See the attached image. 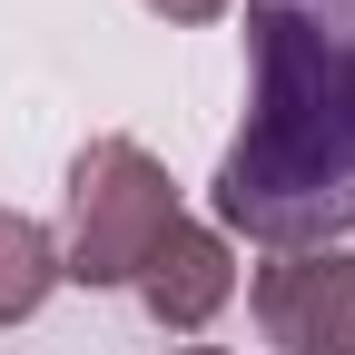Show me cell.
I'll use <instances>...</instances> for the list:
<instances>
[{
	"label": "cell",
	"instance_id": "obj_1",
	"mask_svg": "<svg viewBox=\"0 0 355 355\" xmlns=\"http://www.w3.org/2000/svg\"><path fill=\"white\" fill-rule=\"evenodd\" d=\"M217 237H355V0H247V119L207 178Z\"/></svg>",
	"mask_w": 355,
	"mask_h": 355
},
{
	"label": "cell",
	"instance_id": "obj_5",
	"mask_svg": "<svg viewBox=\"0 0 355 355\" xmlns=\"http://www.w3.org/2000/svg\"><path fill=\"white\" fill-rule=\"evenodd\" d=\"M50 286H60V237L20 207H0V326H30Z\"/></svg>",
	"mask_w": 355,
	"mask_h": 355
},
{
	"label": "cell",
	"instance_id": "obj_4",
	"mask_svg": "<svg viewBox=\"0 0 355 355\" xmlns=\"http://www.w3.org/2000/svg\"><path fill=\"white\" fill-rule=\"evenodd\" d=\"M227 296H237V247L217 237V227H188V217H178V227L158 237V257L139 266V306H148L168 336H198Z\"/></svg>",
	"mask_w": 355,
	"mask_h": 355
},
{
	"label": "cell",
	"instance_id": "obj_2",
	"mask_svg": "<svg viewBox=\"0 0 355 355\" xmlns=\"http://www.w3.org/2000/svg\"><path fill=\"white\" fill-rule=\"evenodd\" d=\"M168 227H178V178L139 139H89L69 158V247H60V277H79V286H139V266L158 257Z\"/></svg>",
	"mask_w": 355,
	"mask_h": 355
},
{
	"label": "cell",
	"instance_id": "obj_7",
	"mask_svg": "<svg viewBox=\"0 0 355 355\" xmlns=\"http://www.w3.org/2000/svg\"><path fill=\"white\" fill-rule=\"evenodd\" d=\"M178 355H217V345H178Z\"/></svg>",
	"mask_w": 355,
	"mask_h": 355
},
{
	"label": "cell",
	"instance_id": "obj_3",
	"mask_svg": "<svg viewBox=\"0 0 355 355\" xmlns=\"http://www.w3.org/2000/svg\"><path fill=\"white\" fill-rule=\"evenodd\" d=\"M257 326L286 355H355V257L345 247H286L257 266Z\"/></svg>",
	"mask_w": 355,
	"mask_h": 355
},
{
	"label": "cell",
	"instance_id": "obj_6",
	"mask_svg": "<svg viewBox=\"0 0 355 355\" xmlns=\"http://www.w3.org/2000/svg\"><path fill=\"white\" fill-rule=\"evenodd\" d=\"M139 10H158V20H178V30H198V20L227 10V0H139Z\"/></svg>",
	"mask_w": 355,
	"mask_h": 355
}]
</instances>
